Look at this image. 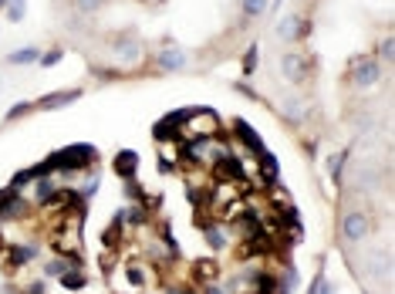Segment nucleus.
Segmentation results:
<instances>
[{
  "instance_id": "1",
  "label": "nucleus",
  "mask_w": 395,
  "mask_h": 294,
  "mask_svg": "<svg viewBox=\"0 0 395 294\" xmlns=\"http://www.w3.org/2000/svg\"><path fill=\"white\" fill-rule=\"evenodd\" d=\"M95 159V149L91 146H68V149H61L58 156H51L44 169H54V172H65V169H81L88 166Z\"/></svg>"
},
{
  "instance_id": "2",
  "label": "nucleus",
  "mask_w": 395,
  "mask_h": 294,
  "mask_svg": "<svg viewBox=\"0 0 395 294\" xmlns=\"http://www.w3.org/2000/svg\"><path fill=\"white\" fill-rule=\"evenodd\" d=\"M372 234V216L361 210H348L341 216V237L348 240V244H358V240H365Z\"/></svg>"
},
{
  "instance_id": "3",
  "label": "nucleus",
  "mask_w": 395,
  "mask_h": 294,
  "mask_svg": "<svg viewBox=\"0 0 395 294\" xmlns=\"http://www.w3.org/2000/svg\"><path fill=\"white\" fill-rule=\"evenodd\" d=\"M227 152H230V149H227L223 142H210V139H196V142L186 149V156H190V159H196V163H210V166H213L216 159H223Z\"/></svg>"
},
{
  "instance_id": "4",
  "label": "nucleus",
  "mask_w": 395,
  "mask_h": 294,
  "mask_svg": "<svg viewBox=\"0 0 395 294\" xmlns=\"http://www.w3.org/2000/svg\"><path fill=\"white\" fill-rule=\"evenodd\" d=\"M186 119H193V122H183V128L190 132V135H199V139H210V135H216V115L213 112H190Z\"/></svg>"
},
{
  "instance_id": "5",
  "label": "nucleus",
  "mask_w": 395,
  "mask_h": 294,
  "mask_svg": "<svg viewBox=\"0 0 395 294\" xmlns=\"http://www.w3.org/2000/svg\"><path fill=\"white\" fill-rule=\"evenodd\" d=\"M280 75H284L291 84H301L304 78H308V61H304L301 54L287 51V54L280 58Z\"/></svg>"
},
{
  "instance_id": "6",
  "label": "nucleus",
  "mask_w": 395,
  "mask_h": 294,
  "mask_svg": "<svg viewBox=\"0 0 395 294\" xmlns=\"http://www.w3.org/2000/svg\"><path fill=\"white\" fill-rule=\"evenodd\" d=\"M382 78V68H379V61H358L355 68H352V84L355 88H372V84H379Z\"/></svg>"
},
{
  "instance_id": "7",
  "label": "nucleus",
  "mask_w": 395,
  "mask_h": 294,
  "mask_svg": "<svg viewBox=\"0 0 395 294\" xmlns=\"http://www.w3.org/2000/svg\"><path fill=\"white\" fill-rule=\"evenodd\" d=\"M156 65L162 71H183V68L190 65V54H186L183 47H162L156 54Z\"/></svg>"
},
{
  "instance_id": "8",
  "label": "nucleus",
  "mask_w": 395,
  "mask_h": 294,
  "mask_svg": "<svg viewBox=\"0 0 395 294\" xmlns=\"http://www.w3.org/2000/svg\"><path fill=\"white\" fill-rule=\"evenodd\" d=\"M213 176H216L220 183H237L240 176H243V166H240V159L234 156V152H227L223 159L213 163Z\"/></svg>"
},
{
  "instance_id": "9",
  "label": "nucleus",
  "mask_w": 395,
  "mask_h": 294,
  "mask_svg": "<svg viewBox=\"0 0 395 294\" xmlns=\"http://www.w3.org/2000/svg\"><path fill=\"white\" fill-rule=\"evenodd\" d=\"M301 31H304L301 14H284V17L277 21V38H280V41H297Z\"/></svg>"
},
{
  "instance_id": "10",
  "label": "nucleus",
  "mask_w": 395,
  "mask_h": 294,
  "mask_svg": "<svg viewBox=\"0 0 395 294\" xmlns=\"http://www.w3.org/2000/svg\"><path fill=\"white\" fill-rule=\"evenodd\" d=\"M234 132H237V139L243 142V146H247V149H250V152H253V156H260V152L267 149V146H264V139H260L253 128L247 126L243 119H237V122H234Z\"/></svg>"
},
{
  "instance_id": "11",
  "label": "nucleus",
  "mask_w": 395,
  "mask_h": 294,
  "mask_svg": "<svg viewBox=\"0 0 395 294\" xmlns=\"http://www.w3.org/2000/svg\"><path fill=\"white\" fill-rule=\"evenodd\" d=\"M81 91L78 88H71V91H58V95H47V98H41L38 105L41 109H47V112H54V109H65V105H71V102H78Z\"/></svg>"
},
{
  "instance_id": "12",
  "label": "nucleus",
  "mask_w": 395,
  "mask_h": 294,
  "mask_svg": "<svg viewBox=\"0 0 395 294\" xmlns=\"http://www.w3.org/2000/svg\"><path fill=\"white\" fill-rule=\"evenodd\" d=\"M24 213V200L17 196V190H0V216H17Z\"/></svg>"
},
{
  "instance_id": "13",
  "label": "nucleus",
  "mask_w": 395,
  "mask_h": 294,
  "mask_svg": "<svg viewBox=\"0 0 395 294\" xmlns=\"http://www.w3.org/2000/svg\"><path fill=\"white\" fill-rule=\"evenodd\" d=\"M115 54H119L122 61L135 65V61L142 58V47H139V41H119V44H115Z\"/></svg>"
},
{
  "instance_id": "14",
  "label": "nucleus",
  "mask_w": 395,
  "mask_h": 294,
  "mask_svg": "<svg viewBox=\"0 0 395 294\" xmlns=\"http://www.w3.org/2000/svg\"><path fill=\"white\" fill-rule=\"evenodd\" d=\"M84 284H88V281H84V274L75 271V267H68V271L61 274V288H65V291H81Z\"/></svg>"
},
{
  "instance_id": "15",
  "label": "nucleus",
  "mask_w": 395,
  "mask_h": 294,
  "mask_svg": "<svg viewBox=\"0 0 395 294\" xmlns=\"http://www.w3.org/2000/svg\"><path fill=\"white\" fill-rule=\"evenodd\" d=\"M71 264H78V253H75V257H68V260H58V257H54V260H47V264H44V274H47V278H61Z\"/></svg>"
},
{
  "instance_id": "16",
  "label": "nucleus",
  "mask_w": 395,
  "mask_h": 294,
  "mask_svg": "<svg viewBox=\"0 0 395 294\" xmlns=\"http://www.w3.org/2000/svg\"><path fill=\"white\" fill-rule=\"evenodd\" d=\"M297 281H301L297 267H287V271H284V278L277 281V284H280V288H277V294H294V291H297Z\"/></svg>"
},
{
  "instance_id": "17",
  "label": "nucleus",
  "mask_w": 395,
  "mask_h": 294,
  "mask_svg": "<svg viewBox=\"0 0 395 294\" xmlns=\"http://www.w3.org/2000/svg\"><path fill=\"white\" fill-rule=\"evenodd\" d=\"M41 54H38V47H21V51H10V65H34Z\"/></svg>"
},
{
  "instance_id": "18",
  "label": "nucleus",
  "mask_w": 395,
  "mask_h": 294,
  "mask_svg": "<svg viewBox=\"0 0 395 294\" xmlns=\"http://www.w3.org/2000/svg\"><path fill=\"white\" fill-rule=\"evenodd\" d=\"M135 163H139L135 152H119V159H115V166H119L122 176H132V172H135Z\"/></svg>"
},
{
  "instance_id": "19",
  "label": "nucleus",
  "mask_w": 395,
  "mask_h": 294,
  "mask_svg": "<svg viewBox=\"0 0 395 294\" xmlns=\"http://www.w3.org/2000/svg\"><path fill=\"white\" fill-rule=\"evenodd\" d=\"M34 247H31V244H24V247H10V260H14V264H31V260H34Z\"/></svg>"
},
{
  "instance_id": "20",
  "label": "nucleus",
  "mask_w": 395,
  "mask_h": 294,
  "mask_svg": "<svg viewBox=\"0 0 395 294\" xmlns=\"http://www.w3.org/2000/svg\"><path fill=\"white\" fill-rule=\"evenodd\" d=\"M284 115L294 119V122H301V119H304V105H301V98H287V102H284Z\"/></svg>"
},
{
  "instance_id": "21",
  "label": "nucleus",
  "mask_w": 395,
  "mask_h": 294,
  "mask_svg": "<svg viewBox=\"0 0 395 294\" xmlns=\"http://www.w3.org/2000/svg\"><path fill=\"white\" fill-rule=\"evenodd\" d=\"M267 3L271 0H243V14L253 21V17H260V14H267Z\"/></svg>"
},
{
  "instance_id": "22",
  "label": "nucleus",
  "mask_w": 395,
  "mask_h": 294,
  "mask_svg": "<svg viewBox=\"0 0 395 294\" xmlns=\"http://www.w3.org/2000/svg\"><path fill=\"white\" fill-rule=\"evenodd\" d=\"M24 14H27V7H24V0H10V3H7V21H14V24H21V21H24Z\"/></svg>"
},
{
  "instance_id": "23",
  "label": "nucleus",
  "mask_w": 395,
  "mask_h": 294,
  "mask_svg": "<svg viewBox=\"0 0 395 294\" xmlns=\"http://www.w3.org/2000/svg\"><path fill=\"white\" fill-rule=\"evenodd\" d=\"M243 71H247V75H253V71H257V44L247 51V58H243Z\"/></svg>"
},
{
  "instance_id": "24",
  "label": "nucleus",
  "mask_w": 395,
  "mask_h": 294,
  "mask_svg": "<svg viewBox=\"0 0 395 294\" xmlns=\"http://www.w3.org/2000/svg\"><path fill=\"white\" fill-rule=\"evenodd\" d=\"M51 190H54V186H51V179H47V176H38V190H34V193H38V200H47V196H51Z\"/></svg>"
},
{
  "instance_id": "25",
  "label": "nucleus",
  "mask_w": 395,
  "mask_h": 294,
  "mask_svg": "<svg viewBox=\"0 0 395 294\" xmlns=\"http://www.w3.org/2000/svg\"><path fill=\"white\" fill-rule=\"evenodd\" d=\"M75 7H78L81 14H95L102 7V0H75Z\"/></svg>"
},
{
  "instance_id": "26",
  "label": "nucleus",
  "mask_w": 395,
  "mask_h": 294,
  "mask_svg": "<svg viewBox=\"0 0 395 294\" xmlns=\"http://www.w3.org/2000/svg\"><path fill=\"white\" fill-rule=\"evenodd\" d=\"M311 294H335V284L321 278V281H315V284H311Z\"/></svg>"
},
{
  "instance_id": "27",
  "label": "nucleus",
  "mask_w": 395,
  "mask_h": 294,
  "mask_svg": "<svg viewBox=\"0 0 395 294\" xmlns=\"http://www.w3.org/2000/svg\"><path fill=\"white\" fill-rule=\"evenodd\" d=\"M206 240H210L213 247H227V237H223L220 230H206Z\"/></svg>"
},
{
  "instance_id": "28",
  "label": "nucleus",
  "mask_w": 395,
  "mask_h": 294,
  "mask_svg": "<svg viewBox=\"0 0 395 294\" xmlns=\"http://www.w3.org/2000/svg\"><path fill=\"white\" fill-rule=\"evenodd\" d=\"M38 61H41V65H58V61H61V51H51V54H41Z\"/></svg>"
},
{
  "instance_id": "29",
  "label": "nucleus",
  "mask_w": 395,
  "mask_h": 294,
  "mask_svg": "<svg viewBox=\"0 0 395 294\" xmlns=\"http://www.w3.org/2000/svg\"><path fill=\"white\" fill-rule=\"evenodd\" d=\"M392 54H395V44H392V38H385V41H382V58L392 61Z\"/></svg>"
},
{
  "instance_id": "30",
  "label": "nucleus",
  "mask_w": 395,
  "mask_h": 294,
  "mask_svg": "<svg viewBox=\"0 0 395 294\" xmlns=\"http://www.w3.org/2000/svg\"><path fill=\"white\" fill-rule=\"evenodd\" d=\"M128 278H132V284H135V288H139V284H142V281H146V278H142V271H139V267H128Z\"/></svg>"
},
{
  "instance_id": "31",
  "label": "nucleus",
  "mask_w": 395,
  "mask_h": 294,
  "mask_svg": "<svg viewBox=\"0 0 395 294\" xmlns=\"http://www.w3.org/2000/svg\"><path fill=\"white\" fill-rule=\"evenodd\" d=\"M24 112H27V105H24V102H21V105H14V109H10V112H7V115H10V119H17V115H24Z\"/></svg>"
},
{
  "instance_id": "32",
  "label": "nucleus",
  "mask_w": 395,
  "mask_h": 294,
  "mask_svg": "<svg viewBox=\"0 0 395 294\" xmlns=\"http://www.w3.org/2000/svg\"><path fill=\"white\" fill-rule=\"evenodd\" d=\"M203 294H227V291H223L220 284H206V288H203Z\"/></svg>"
},
{
  "instance_id": "33",
  "label": "nucleus",
  "mask_w": 395,
  "mask_h": 294,
  "mask_svg": "<svg viewBox=\"0 0 395 294\" xmlns=\"http://www.w3.org/2000/svg\"><path fill=\"white\" fill-rule=\"evenodd\" d=\"M166 294H193V288H169Z\"/></svg>"
},
{
  "instance_id": "34",
  "label": "nucleus",
  "mask_w": 395,
  "mask_h": 294,
  "mask_svg": "<svg viewBox=\"0 0 395 294\" xmlns=\"http://www.w3.org/2000/svg\"><path fill=\"white\" fill-rule=\"evenodd\" d=\"M7 3H10V0H0V7H7Z\"/></svg>"
},
{
  "instance_id": "35",
  "label": "nucleus",
  "mask_w": 395,
  "mask_h": 294,
  "mask_svg": "<svg viewBox=\"0 0 395 294\" xmlns=\"http://www.w3.org/2000/svg\"><path fill=\"white\" fill-rule=\"evenodd\" d=\"M253 294H260V291H253Z\"/></svg>"
}]
</instances>
